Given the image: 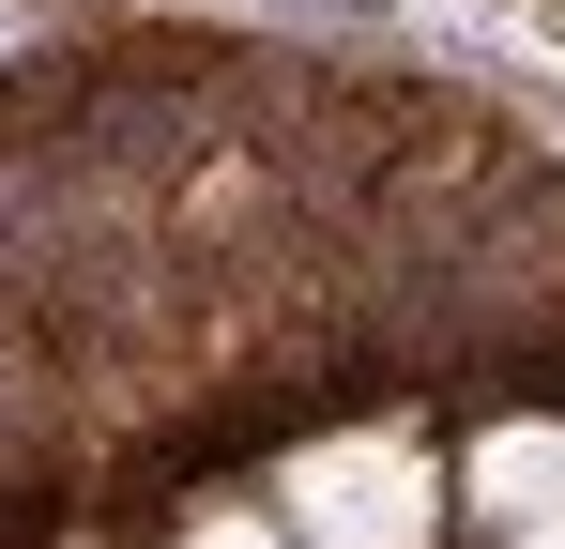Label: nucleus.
<instances>
[{
	"mask_svg": "<svg viewBox=\"0 0 565 549\" xmlns=\"http://www.w3.org/2000/svg\"><path fill=\"white\" fill-rule=\"evenodd\" d=\"M276 519L290 549H444V473L413 458V428H337L290 458Z\"/></svg>",
	"mask_w": 565,
	"mask_h": 549,
	"instance_id": "nucleus-1",
	"label": "nucleus"
},
{
	"mask_svg": "<svg viewBox=\"0 0 565 549\" xmlns=\"http://www.w3.org/2000/svg\"><path fill=\"white\" fill-rule=\"evenodd\" d=\"M473 519H489L504 549H565V412L473 443Z\"/></svg>",
	"mask_w": 565,
	"mask_h": 549,
	"instance_id": "nucleus-2",
	"label": "nucleus"
},
{
	"mask_svg": "<svg viewBox=\"0 0 565 549\" xmlns=\"http://www.w3.org/2000/svg\"><path fill=\"white\" fill-rule=\"evenodd\" d=\"M184 549H290V519H260V504H214Z\"/></svg>",
	"mask_w": 565,
	"mask_h": 549,
	"instance_id": "nucleus-3",
	"label": "nucleus"
}]
</instances>
